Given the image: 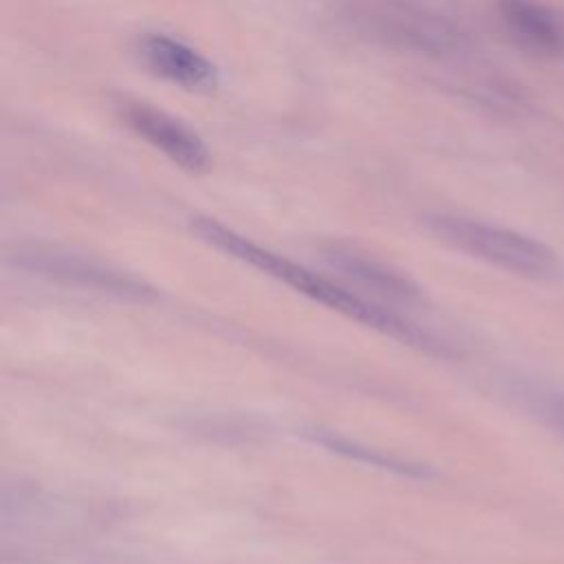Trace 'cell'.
Here are the masks:
<instances>
[{
    "label": "cell",
    "instance_id": "6da1fadb",
    "mask_svg": "<svg viewBox=\"0 0 564 564\" xmlns=\"http://www.w3.org/2000/svg\"><path fill=\"white\" fill-rule=\"evenodd\" d=\"M192 229L207 245H212V247H216V249H220V251H225V253H229V256L269 273L271 278L297 289L300 293L308 295L315 302H322V304L330 306L333 311L344 313L350 319H357V322H361V324H366V326H370V328H375L383 335H390V337L403 341L405 346H414L423 352L438 355V357L452 355V348L443 339H438L430 330L421 328L419 324H414L410 319H403V317H399V315L359 297L357 293L335 284L333 280L322 278L319 273L308 271L306 267L295 264V262L286 260L284 256L273 253V251L251 242L249 238H245L238 231L220 225L214 218L196 216V218H192Z\"/></svg>",
    "mask_w": 564,
    "mask_h": 564
},
{
    "label": "cell",
    "instance_id": "7a4b0ae2",
    "mask_svg": "<svg viewBox=\"0 0 564 564\" xmlns=\"http://www.w3.org/2000/svg\"><path fill=\"white\" fill-rule=\"evenodd\" d=\"M423 225L436 240L476 260L533 282L564 284V258L533 236L460 214H427Z\"/></svg>",
    "mask_w": 564,
    "mask_h": 564
},
{
    "label": "cell",
    "instance_id": "3957f363",
    "mask_svg": "<svg viewBox=\"0 0 564 564\" xmlns=\"http://www.w3.org/2000/svg\"><path fill=\"white\" fill-rule=\"evenodd\" d=\"M355 20L375 40L427 57H458L471 46L469 33L425 0H359Z\"/></svg>",
    "mask_w": 564,
    "mask_h": 564
},
{
    "label": "cell",
    "instance_id": "277c9868",
    "mask_svg": "<svg viewBox=\"0 0 564 564\" xmlns=\"http://www.w3.org/2000/svg\"><path fill=\"white\" fill-rule=\"evenodd\" d=\"M9 260L22 271L51 278L64 284L93 289L126 300L143 302L154 297V289L148 286L145 282L73 251L51 247H22L13 256H9Z\"/></svg>",
    "mask_w": 564,
    "mask_h": 564
},
{
    "label": "cell",
    "instance_id": "5b68a950",
    "mask_svg": "<svg viewBox=\"0 0 564 564\" xmlns=\"http://www.w3.org/2000/svg\"><path fill=\"white\" fill-rule=\"evenodd\" d=\"M119 115L137 137L163 152L181 170L189 174H203L209 170L212 154L205 141L183 121L143 101H123L119 106Z\"/></svg>",
    "mask_w": 564,
    "mask_h": 564
},
{
    "label": "cell",
    "instance_id": "8992f818",
    "mask_svg": "<svg viewBox=\"0 0 564 564\" xmlns=\"http://www.w3.org/2000/svg\"><path fill=\"white\" fill-rule=\"evenodd\" d=\"M137 59L156 77L185 90H207L218 82L216 66L194 46L165 33H143L134 44Z\"/></svg>",
    "mask_w": 564,
    "mask_h": 564
},
{
    "label": "cell",
    "instance_id": "52a82bcc",
    "mask_svg": "<svg viewBox=\"0 0 564 564\" xmlns=\"http://www.w3.org/2000/svg\"><path fill=\"white\" fill-rule=\"evenodd\" d=\"M498 15L509 37L524 51L564 59V11L544 0H498Z\"/></svg>",
    "mask_w": 564,
    "mask_h": 564
},
{
    "label": "cell",
    "instance_id": "ba28073f",
    "mask_svg": "<svg viewBox=\"0 0 564 564\" xmlns=\"http://www.w3.org/2000/svg\"><path fill=\"white\" fill-rule=\"evenodd\" d=\"M324 258L341 275L357 282L359 286L372 291L379 297H386L390 302L405 304V306L419 304L423 300L419 286L410 278H405L401 271L392 269L390 264H386L355 247L333 245L326 249Z\"/></svg>",
    "mask_w": 564,
    "mask_h": 564
},
{
    "label": "cell",
    "instance_id": "9c48e42d",
    "mask_svg": "<svg viewBox=\"0 0 564 564\" xmlns=\"http://www.w3.org/2000/svg\"><path fill=\"white\" fill-rule=\"evenodd\" d=\"M304 436L308 441H313L315 445H322L326 447L328 452H335V454H341L350 460H359V463H366L370 467H377V469H383V471H394L399 476H410V478H427L432 476V469L421 465V463H414V460H408V458H399V456H392V454H386L381 449H372L364 443H357V441H350L337 432H330V430H322V427H311L304 432Z\"/></svg>",
    "mask_w": 564,
    "mask_h": 564
},
{
    "label": "cell",
    "instance_id": "30bf717a",
    "mask_svg": "<svg viewBox=\"0 0 564 564\" xmlns=\"http://www.w3.org/2000/svg\"><path fill=\"white\" fill-rule=\"evenodd\" d=\"M513 397L529 410L540 423L564 436V388L551 383H520L513 388Z\"/></svg>",
    "mask_w": 564,
    "mask_h": 564
}]
</instances>
